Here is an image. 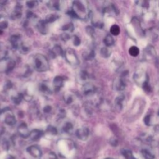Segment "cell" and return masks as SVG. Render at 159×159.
<instances>
[{"label":"cell","instance_id":"7a4b0ae2","mask_svg":"<svg viewBox=\"0 0 159 159\" xmlns=\"http://www.w3.org/2000/svg\"><path fill=\"white\" fill-rule=\"evenodd\" d=\"M27 151L34 158H40L42 155L40 148L37 146H30L27 148Z\"/></svg>","mask_w":159,"mask_h":159},{"label":"cell","instance_id":"30bf717a","mask_svg":"<svg viewBox=\"0 0 159 159\" xmlns=\"http://www.w3.org/2000/svg\"><path fill=\"white\" fill-rule=\"evenodd\" d=\"M110 32H111V34H112L114 35H117L120 33V27L117 25L114 24L111 27Z\"/></svg>","mask_w":159,"mask_h":159},{"label":"cell","instance_id":"8992f818","mask_svg":"<svg viewBox=\"0 0 159 159\" xmlns=\"http://www.w3.org/2000/svg\"><path fill=\"white\" fill-rule=\"evenodd\" d=\"M122 154L125 158V159H137L133 155L132 152L129 150H127V149L122 150Z\"/></svg>","mask_w":159,"mask_h":159},{"label":"cell","instance_id":"ac0fdd59","mask_svg":"<svg viewBox=\"0 0 159 159\" xmlns=\"http://www.w3.org/2000/svg\"><path fill=\"white\" fill-rule=\"evenodd\" d=\"M106 159H113V158H107Z\"/></svg>","mask_w":159,"mask_h":159},{"label":"cell","instance_id":"9c48e42d","mask_svg":"<svg viewBox=\"0 0 159 159\" xmlns=\"http://www.w3.org/2000/svg\"><path fill=\"white\" fill-rule=\"evenodd\" d=\"M129 54L132 57H137L139 54V49L136 46H132L129 50Z\"/></svg>","mask_w":159,"mask_h":159},{"label":"cell","instance_id":"6da1fadb","mask_svg":"<svg viewBox=\"0 0 159 159\" xmlns=\"http://www.w3.org/2000/svg\"><path fill=\"white\" fill-rule=\"evenodd\" d=\"M35 66L37 69L41 70V71H43V70H46L45 68L42 65V64H48V63L46 61V59L42 56L41 55H38L35 58Z\"/></svg>","mask_w":159,"mask_h":159},{"label":"cell","instance_id":"8fae6325","mask_svg":"<svg viewBox=\"0 0 159 159\" xmlns=\"http://www.w3.org/2000/svg\"><path fill=\"white\" fill-rule=\"evenodd\" d=\"M19 132L20 133V134L22 136H23L24 137L28 136V135H29L28 130H27L25 125H22L21 126H20V127L19 128Z\"/></svg>","mask_w":159,"mask_h":159},{"label":"cell","instance_id":"3957f363","mask_svg":"<svg viewBox=\"0 0 159 159\" xmlns=\"http://www.w3.org/2000/svg\"><path fill=\"white\" fill-rule=\"evenodd\" d=\"M76 135L81 140H84L89 135V130L87 128L80 129L76 132Z\"/></svg>","mask_w":159,"mask_h":159},{"label":"cell","instance_id":"277c9868","mask_svg":"<svg viewBox=\"0 0 159 159\" xmlns=\"http://www.w3.org/2000/svg\"><path fill=\"white\" fill-rule=\"evenodd\" d=\"M125 96L124 94H121L119 95L115 99V104L117 109L120 110L123 107V102L124 101Z\"/></svg>","mask_w":159,"mask_h":159},{"label":"cell","instance_id":"7c38bea8","mask_svg":"<svg viewBox=\"0 0 159 159\" xmlns=\"http://www.w3.org/2000/svg\"><path fill=\"white\" fill-rule=\"evenodd\" d=\"M111 52L110 49H109L107 47H104L101 50V55L104 58L109 57L111 55Z\"/></svg>","mask_w":159,"mask_h":159},{"label":"cell","instance_id":"d6986e66","mask_svg":"<svg viewBox=\"0 0 159 159\" xmlns=\"http://www.w3.org/2000/svg\"><path fill=\"white\" fill-rule=\"evenodd\" d=\"M158 115H159V112H158Z\"/></svg>","mask_w":159,"mask_h":159},{"label":"cell","instance_id":"9a60e30c","mask_svg":"<svg viewBox=\"0 0 159 159\" xmlns=\"http://www.w3.org/2000/svg\"><path fill=\"white\" fill-rule=\"evenodd\" d=\"M142 86H143V88L144 89L145 91H150L151 90V88H150V85L148 84V83L147 81H145L143 84H142Z\"/></svg>","mask_w":159,"mask_h":159},{"label":"cell","instance_id":"2e32d148","mask_svg":"<svg viewBox=\"0 0 159 159\" xmlns=\"http://www.w3.org/2000/svg\"><path fill=\"white\" fill-rule=\"evenodd\" d=\"M45 159H57V157L56 155L54 153L50 152L49 153H48Z\"/></svg>","mask_w":159,"mask_h":159},{"label":"cell","instance_id":"52a82bcc","mask_svg":"<svg viewBox=\"0 0 159 159\" xmlns=\"http://www.w3.org/2000/svg\"><path fill=\"white\" fill-rule=\"evenodd\" d=\"M115 86L117 91H123L125 88V83L122 79H119L116 81Z\"/></svg>","mask_w":159,"mask_h":159},{"label":"cell","instance_id":"ba28073f","mask_svg":"<svg viewBox=\"0 0 159 159\" xmlns=\"http://www.w3.org/2000/svg\"><path fill=\"white\" fill-rule=\"evenodd\" d=\"M104 43L107 47H111L114 43V40L111 35H107L104 39Z\"/></svg>","mask_w":159,"mask_h":159},{"label":"cell","instance_id":"e0dca14e","mask_svg":"<svg viewBox=\"0 0 159 159\" xmlns=\"http://www.w3.org/2000/svg\"><path fill=\"white\" fill-rule=\"evenodd\" d=\"M150 117H151L150 115H147L145 117V118L143 119V122L146 125H150V120H151Z\"/></svg>","mask_w":159,"mask_h":159},{"label":"cell","instance_id":"5bb4252c","mask_svg":"<svg viewBox=\"0 0 159 159\" xmlns=\"http://www.w3.org/2000/svg\"><path fill=\"white\" fill-rule=\"evenodd\" d=\"M109 143L110 144L113 146V147H116L118 145V140L114 138V137H112V138H111L110 140H109Z\"/></svg>","mask_w":159,"mask_h":159},{"label":"cell","instance_id":"ffe728a7","mask_svg":"<svg viewBox=\"0 0 159 159\" xmlns=\"http://www.w3.org/2000/svg\"><path fill=\"white\" fill-rule=\"evenodd\" d=\"M88 159H90V158H88Z\"/></svg>","mask_w":159,"mask_h":159},{"label":"cell","instance_id":"5b68a950","mask_svg":"<svg viewBox=\"0 0 159 159\" xmlns=\"http://www.w3.org/2000/svg\"><path fill=\"white\" fill-rule=\"evenodd\" d=\"M141 155L144 159H154V155L148 149L143 148L141 150Z\"/></svg>","mask_w":159,"mask_h":159},{"label":"cell","instance_id":"4fadbf2b","mask_svg":"<svg viewBox=\"0 0 159 159\" xmlns=\"http://www.w3.org/2000/svg\"><path fill=\"white\" fill-rule=\"evenodd\" d=\"M41 135V133L39 131H35V132H32L31 134V138L33 140H37L38 139Z\"/></svg>","mask_w":159,"mask_h":159}]
</instances>
